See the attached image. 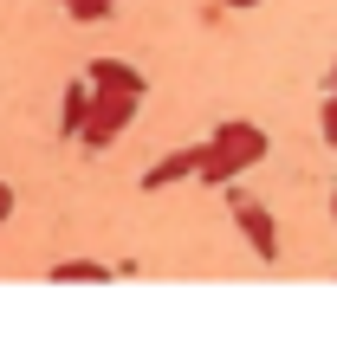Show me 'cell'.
<instances>
[{
    "instance_id": "cell-11",
    "label": "cell",
    "mask_w": 337,
    "mask_h": 356,
    "mask_svg": "<svg viewBox=\"0 0 337 356\" xmlns=\"http://www.w3.org/2000/svg\"><path fill=\"white\" fill-rule=\"evenodd\" d=\"M227 7H260V0H227Z\"/></svg>"
},
{
    "instance_id": "cell-1",
    "label": "cell",
    "mask_w": 337,
    "mask_h": 356,
    "mask_svg": "<svg viewBox=\"0 0 337 356\" xmlns=\"http://www.w3.org/2000/svg\"><path fill=\"white\" fill-rule=\"evenodd\" d=\"M260 156H266V130H260V123H221V130L201 143L195 175H201V181H214V188H227L240 169H253Z\"/></svg>"
},
{
    "instance_id": "cell-3",
    "label": "cell",
    "mask_w": 337,
    "mask_h": 356,
    "mask_svg": "<svg viewBox=\"0 0 337 356\" xmlns=\"http://www.w3.org/2000/svg\"><path fill=\"white\" fill-rule=\"evenodd\" d=\"M227 201H234V220L246 227L253 253H260V259H279V227H272V214H266L253 195H240V188H227Z\"/></svg>"
},
{
    "instance_id": "cell-9",
    "label": "cell",
    "mask_w": 337,
    "mask_h": 356,
    "mask_svg": "<svg viewBox=\"0 0 337 356\" xmlns=\"http://www.w3.org/2000/svg\"><path fill=\"white\" fill-rule=\"evenodd\" d=\"M318 130H324V143L337 149V97H324V117H318Z\"/></svg>"
},
{
    "instance_id": "cell-2",
    "label": "cell",
    "mask_w": 337,
    "mask_h": 356,
    "mask_svg": "<svg viewBox=\"0 0 337 356\" xmlns=\"http://www.w3.org/2000/svg\"><path fill=\"white\" fill-rule=\"evenodd\" d=\"M136 117V97H111V91H91V117H84V143L91 149H104V143H117V130Z\"/></svg>"
},
{
    "instance_id": "cell-5",
    "label": "cell",
    "mask_w": 337,
    "mask_h": 356,
    "mask_svg": "<svg viewBox=\"0 0 337 356\" xmlns=\"http://www.w3.org/2000/svg\"><path fill=\"white\" fill-rule=\"evenodd\" d=\"M195 162H201V149H175V156H162V162H150V175H143V195H156V188H168V181H182V175H195Z\"/></svg>"
},
{
    "instance_id": "cell-10",
    "label": "cell",
    "mask_w": 337,
    "mask_h": 356,
    "mask_svg": "<svg viewBox=\"0 0 337 356\" xmlns=\"http://www.w3.org/2000/svg\"><path fill=\"white\" fill-rule=\"evenodd\" d=\"M7 214H13V188L0 181V220H7Z\"/></svg>"
},
{
    "instance_id": "cell-4",
    "label": "cell",
    "mask_w": 337,
    "mask_h": 356,
    "mask_svg": "<svg viewBox=\"0 0 337 356\" xmlns=\"http://www.w3.org/2000/svg\"><path fill=\"white\" fill-rule=\"evenodd\" d=\"M84 85H91V91H111V97H136V104H143V72H136V65H123V58H91V65H84Z\"/></svg>"
},
{
    "instance_id": "cell-13",
    "label": "cell",
    "mask_w": 337,
    "mask_h": 356,
    "mask_svg": "<svg viewBox=\"0 0 337 356\" xmlns=\"http://www.w3.org/2000/svg\"><path fill=\"white\" fill-rule=\"evenodd\" d=\"M331 214H337V195H331Z\"/></svg>"
},
{
    "instance_id": "cell-7",
    "label": "cell",
    "mask_w": 337,
    "mask_h": 356,
    "mask_svg": "<svg viewBox=\"0 0 337 356\" xmlns=\"http://www.w3.org/2000/svg\"><path fill=\"white\" fill-rule=\"evenodd\" d=\"M84 117H91V85L78 78V85H65V123H58V130L78 136V130H84Z\"/></svg>"
},
{
    "instance_id": "cell-8",
    "label": "cell",
    "mask_w": 337,
    "mask_h": 356,
    "mask_svg": "<svg viewBox=\"0 0 337 356\" xmlns=\"http://www.w3.org/2000/svg\"><path fill=\"white\" fill-rule=\"evenodd\" d=\"M65 7H72L78 19H104V13H111V7H117V0H65Z\"/></svg>"
},
{
    "instance_id": "cell-6",
    "label": "cell",
    "mask_w": 337,
    "mask_h": 356,
    "mask_svg": "<svg viewBox=\"0 0 337 356\" xmlns=\"http://www.w3.org/2000/svg\"><path fill=\"white\" fill-rule=\"evenodd\" d=\"M52 279H58V285H104V279H117V272L97 266V259H58Z\"/></svg>"
},
{
    "instance_id": "cell-12",
    "label": "cell",
    "mask_w": 337,
    "mask_h": 356,
    "mask_svg": "<svg viewBox=\"0 0 337 356\" xmlns=\"http://www.w3.org/2000/svg\"><path fill=\"white\" fill-rule=\"evenodd\" d=\"M331 97H337V65H331Z\"/></svg>"
}]
</instances>
